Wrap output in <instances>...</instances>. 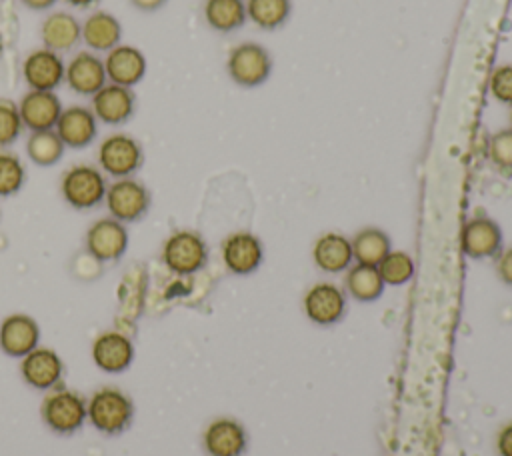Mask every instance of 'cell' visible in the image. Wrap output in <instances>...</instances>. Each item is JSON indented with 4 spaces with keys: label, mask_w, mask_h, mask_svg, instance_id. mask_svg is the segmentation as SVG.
<instances>
[{
    "label": "cell",
    "mask_w": 512,
    "mask_h": 456,
    "mask_svg": "<svg viewBox=\"0 0 512 456\" xmlns=\"http://www.w3.org/2000/svg\"><path fill=\"white\" fill-rule=\"evenodd\" d=\"M90 110L96 120L108 126L126 124L136 110V94L128 86L106 82L90 102Z\"/></svg>",
    "instance_id": "10"
},
{
    "label": "cell",
    "mask_w": 512,
    "mask_h": 456,
    "mask_svg": "<svg viewBox=\"0 0 512 456\" xmlns=\"http://www.w3.org/2000/svg\"><path fill=\"white\" fill-rule=\"evenodd\" d=\"M460 246L472 260L498 256L502 250V228L488 216H474L462 228Z\"/></svg>",
    "instance_id": "14"
},
{
    "label": "cell",
    "mask_w": 512,
    "mask_h": 456,
    "mask_svg": "<svg viewBox=\"0 0 512 456\" xmlns=\"http://www.w3.org/2000/svg\"><path fill=\"white\" fill-rule=\"evenodd\" d=\"M292 12L290 0H248L246 14L262 30L280 28Z\"/></svg>",
    "instance_id": "29"
},
{
    "label": "cell",
    "mask_w": 512,
    "mask_h": 456,
    "mask_svg": "<svg viewBox=\"0 0 512 456\" xmlns=\"http://www.w3.org/2000/svg\"><path fill=\"white\" fill-rule=\"evenodd\" d=\"M62 110H64L62 100L58 98L56 92L28 90L18 102V112H20L22 124L30 132L54 130Z\"/></svg>",
    "instance_id": "19"
},
{
    "label": "cell",
    "mask_w": 512,
    "mask_h": 456,
    "mask_svg": "<svg viewBox=\"0 0 512 456\" xmlns=\"http://www.w3.org/2000/svg\"><path fill=\"white\" fill-rule=\"evenodd\" d=\"M40 38L42 46L48 50L58 54L70 52L82 42V24L74 14L58 10L42 20Z\"/></svg>",
    "instance_id": "22"
},
{
    "label": "cell",
    "mask_w": 512,
    "mask_h": 456,
    "mask_svg": "<svg viewBox=\"0 0 512 456\" xmlns=\"http://www.w3.org/2000/svg\"><path fill=\"white\" fill-rule=\"evenodd\" d=\"M222 260L232 274L246 276L264 260V246L252 232H234L222 242Z\"/></svg>",
    "instance_id": "20"
},
{
    "label": "cell",
    "mask_w": 512,
    "mask_h": 456,
    "mask_svg": "<svg viewBox=\"0 0 512 456\" xmlns=\"http://www.w3.org/2000/svg\"><path fill=\"white\" fill-rule=\"evenodd\" d=\"M490 162L504 174H512V128L498 130L488 142Z\"/></svg>",
    "instance_id": "32"
},
{
    "label": "cell",
    "mask_w": 512,
    "mask_h": 456,
    "mask_svg": "<svg viewBox=\"0 0 512 456\" xmlns=\"http://www.w3.org/2000/svg\"><path fill=\"white\" fill-rule=\"evenodd\" d=\"M40 344V326L38 322L24 314H8L0 322V350L10 358H22Z\"/></svg>",
    "instance_id": "17"
},
{
    "label": "cell",
    "mask_w": 512,
    "mask_h": 456,
    "mask_svg": "<svg viewBox=\"0 0 512 456\" xmlns=\"http://www.w3.org/2000/svg\"><path fill=\"white\" fill-rule=\"evenodd\" d=\"M104 68L108 82L134 88L146 76L148 62L140 48L120 42L118 46L106 52Z\"/></svg>",
    "instance_id": "18"
},
{
    "label": "cell",
    "mask_w": 512,
    "mask_h": 456,
    "mask_svg": "<svg viewBox=\"0 0 512 456\" xmlns=\"http://www.w3.org/2000/svg\"><path fill=\"white\" fill-rule=\"evenodd\" d=\"M90 354L92 362L102 372L120 374L128 370L134 360V344L126 334L118 330H106L94 338Z\"/></svg>",
    "instance_id": "15"
},
{
    "label": "cell",
    "mask_w": 512,
    "mask_h": 456,
    "mask_svg": "<svg viewBox=\"0 0 512 456\" xmlns=\"http://www.w3.org/2000/svg\"><path fill=\"white\" fill-rule=\"evenodd\" d=\"M202 444L208 456H242L248 446V434L238 420L216 418L206 426Z\"/></svg>",
    "instance_id": "21"
},
{
    "label": "cell",
    "mask_w": 512,
    "mask_h": 456,
    "mask_svg": "<svg viewBox=\"0 0 512 456\" xmlns=\"http://www.w3.org/2000/svg\"><path fill=\"white\" fill-rule=\"evenodd\" d=\"M128 244L130 236L126 224L112 216L92 222L84 236L86 252L100 264L120 260L126 254Z\"/></svg>",
    "instance_id": "8"
},
{
    "label": "cell",
    "mask_w": 512,
    "mask_h": 456,
    "mask_svg": "<svg viewBox=\"0 0 512 456\" xmlns=\"http://www.w3.org/2000/svg\"><path fill=\"white\" fill-rule=\"evenodd\" d=\"M206 260H208V246L204 238L192 230L172 232L162 246L164 266L178 276H188L202 270Z\"/></svg>",
    "instance_id": "5"
},
{
    "label": "cell",
    "mask_w": 512,
    "mask_h": 456,
    "mask_svg": "<svg viewBox=\"0 0 512 456\" xmlns=\"http://www.w3.org/2000/svg\"><path fill=\"white\" fill-rule=\"evenodd\" d=\"M122 40L120 20L104 10H96L82 22V42L92 52H108Z\"/></svg>",
    "instance_id": "24"
},
{
    "label": "cell",
    "mask_w": 512,
    "mask_h": 456,
    "mask_svg": "<svg viewBox=\"0 0 512 456\" xmlns=\"http://www.w3.org/2000/svg\"><path fill=\"white\" fill-rule=\"evenodd\" d=\"M20 376L34 390H52L64 376V362L52 348L36 346L20 358Z\"/></svg>",
    "instance_id": "12"
},
{
    "label": "cell",
    "mask_w": 512,
    "mask_h": 456,
    "mask_svg": "<svg viewBox=\"0 0 512 456\" xmlns=\"http://www.w3.org/2000/svg\"><path fill=\"white\" fill-rule=\"evenodd\" d=\"M344 282H346V292L360 302H372L380 298L386 286L376 266L358 264V262L348 268Z\"/></svg>",
    "instance_id": "27"
},
{
    "label": "cell",
    "mask_w": 512,
    "mask_h": 456,
    "mask_svg": "<svg viewBox=\"0 0 512 456\" xmlns=\"http://www.w3.org/2000/svg\"><path fill=\"white\" fill-rule=\"evenodd\" d=\"M304 314L318 326H332L346 312V294L332 282L314 284L302 300Z\"/></svg>",
    "instance_id": "13"
},
{
    "label": "cell",
    "mask_w": 512,
    "mask_h": 456,
    "mask_svg": "<svg viewBox=\"0 0 512 456\" xmlns=\"http://www.w3.org/2000/svg\"><path fill=\"white\" fill-rule=\"evenodd\" d=\"M312 260L322 272L328 274L348 270L354 260L352 242L338 232H326L316 238L312 248Z\"/></svg>",
    "instance_id": "23"
},
{
    "label": "cell",
    "mask_w": 512,
    "mask_h": 456,
    "mask_svg": "<svg viewBox=\"0 0 512 456\" xmlns=\"http://www.w3.org/2000/svg\"><path fill=\"white\" fill-rule=\"evenodd\" d=\"M352 242V254L358 264H368V266H378L382 258L392 250L390 238L384 230L368 226L356 232V236L350 240Z\"/></svg>",
    "instance_id": "26"
},
{
    "label": "cell",
    "mask_w": 512,
    "mask_h": 456,
    "mask_svg": "<svg viewBox=\"0 0 512 456\" xmlns=\"http://www.w3.org/2000/svg\"><path fill=\"white\" fill-rule=\"evenodd\" d=\"M64 82L74 94L92 98L108 82L104 60L92 50L76 52L66 62Z\"/></svg>",
    "instance_id": "11"
},
{
    "label": "cell",
    "mask_w": 512,
    "mask_h": 456,
    "mask_svg": "<svg viewBox=\"0 0 512 456\" xmlns=\"http://www.w3.org/2000/svg\"><path fill=\"white\" fill-rule=\"evenodd\" d=\"M40 416L52 432L74 434L86 422V400L74 390L52 388L40 404Z\"/></svg>",
    "instance_id": "3"
},
{
    "label": "cell",
    "mask_w": 512,
    "mask_h": 456,
    "mask_svg": "<svg viewBox=\"0 0 512 456\" xmlns=\"http://www.w3.org/2000/svg\"><path fill=\"white\" fill-rule=\"evenodd\" d=\"M24 130L18 104L12 100L2 98L0 100V148L14 144Z\"/></svg>",
    "instance_id": "33"
},
{
    "label": "cell",
    "mask_w": 512,
    "mask_h": 456,
    "mask_svg": "<svg viewBox=\"0 0 512 456\" xmlns=\"http://www.w3.org/2000/svg\"><path fill=\"white\" fill-rule=\"evenodd\" d=\"M98 120L90 106L72 104L60 112V118L54 126L56 134L64 142L66 148L80 150L90 146L98 136Z\"/></svg>",
    "instance_id": "16"
},
{
    "label": "cell",
    "mask_w": 512,
    "mask_h": 456,
    "mask_svg": "<svg viewBox=\"0 0 512 456\" xmlns=\"http://www.w3.org/2000/svg\"><path fill=\"white\" fill-rule=\"evenodd\" d=\"M488 88L498 102L512 106V64L496 66L490 74Z\"/></svg>",
    "instance_id": "34"
},
{
    "label": "cell",
    "mask_w": 512,
    "mask_h": 456,
    "mask_svg": "<svg viewBox=\"0 0 512 456\" xmlns=\"http://www.w3.org/2000/svg\"><path fill=\"white\" fill-rule=\"evenodd\" d=\"M64 142L60 140V136L56 134V130H38V132H30L28 140H26V154L28 158L42 168L54 166L62 160L64 156Z\"/></svg>",
    "instance_id": "28"
},
{
    "label": "cell",
    "mask_w": 512,
    "mask_h": 456,
    "mask_svg": "<svg viewBox=\"0 0 512 456\" xmlns=\"http://www.w3.org/2000/svg\"><path fill=\"white\" fill-rule=\"evenodd\" d=\"M108 182L104 172L92 164H76L68 168L60 180V194L74 210H92L104 202Z\"/></svg>",
    "instance_id": "2"
},
{
    "label": "cell",
    "mask_w": 512,
    "mask_h": 456,
    "mask_svg": "<svg viewBox=\"0 0 512 456\" xmlns=\"http://www.w3.org/2000/svg\"><path fill=\"white\" fill-rule=\"evenodd\" d=\"M106 208L112 218L132 224L142 220L150 210V190L136 178H116L112 184H108L106 196H104Z\"/></svg>",
    "instance_id": "6"
},
{
    "label": "cell",
    "mask_w": 512,
    "mask_h": 456,
    "mask_svg": "<svg viewBox=\"0 0 512 456\" xmlns=\"http://www.w3.org/2000/svg\"><path fill=\"white\" fill-rule=\"evenodd\" d=\"M376 268L388 286H402L414 276V260L404 250H390Z\"/></svg>",
    "instance_id": "30"
},
{
    "label": "cell",
    "mask_w": 512,
    "mask_h": 456,
    "mask_svg": "<svg viewBox=\"0 0 512 456\" xmlns=\"http://www.w3.org/2000/svg\"><path fill=\"white\" fill-rule=\"evenodd\" d=\"M98 168L112 178L134 176L144 164V150L140 142L124 132L106 136L96 152Z\"/></svg>",
    "instance_id": "4"
},
{
    "label": "cell",
    "mask_w": 512,
    "mask_h": 456,
    "mask_svg": "<svg viewBox=\"0 0 512 456\" xmlns=\"http://www.w3.org/2000/svg\"><path fill=\"white\" fill-rule=\"evenodd\" d=\"M206 24L222 34L242 28L248 20L244 0H206L204 2Z\"/></svg>",
    "instance_id": "25"
},
{
    "label": "cell",
    "mask_w": 512,
    "mask_h": 456,
    "mask_svg": "<svg viewBox=\"0 0 512 456\" xmlns=\"http://www.w3.org/2000/svg\"><path fill=\"white\" fill-rule=\"evenodd\" d=\"M66 4L74 6V8H90L92 4H96L98 0H64Z\"/></svg>",
    "instance_id": "39"
},
{
    "label": "cell",
    "mask_w": 512,
    "mask_h": 456,
    "mask_svg": "<svg viewBox=\"0 0 512 456\" xmlns=\"http://www.w3.org/2000/svg\"><path fill=\"white\" fill-rule=\"evenodd\" d=\"M2 52H4V38H2V34H0V56H2Z\"/></svg>",
    "instance_id": "40"
},
{
    "label": "cell",
    "mask_w": 512,
    "mask_h": 456,
    "mask_svg": "<svg viewBox=\"0 0 512 456\" xmlns=\"http://www.w3.org/2000/svg\"><path fill=\"white\" fill-rule=\"evenodd\" d=\"M510 122H512V112H510Z\"/></svg>",
    "instance_id": "41"
},
{
    "label": "cell",
    "mask_w": 512,
    "mask_h": 456,
    "mask_svg": "<svg viewBox=\"0 0 512 456\" xmlns=\"http://www.w3.org/2000/svg\"><path fill=\"white\" fill-rule=\"evenodd\" d=\"M134 418V402L118 388L106 386L86 400V420L102 434L116 436L124 432Z\"/></svg>",
    "instance_id": "1"
},
{
    "label": "cell",
    "mask_w": 512,
    "mask_h": 456,
    "mask_svg": "<svg viewBox=\"0 0 512 456\" xmlns=\"http://www.w3.org/2000/svg\"><path fill=\"white\" fill-rule=\"evenodd\" d=\"M64 72L66 62L62 60V54L44 46L32 50L22 62V78L28 84V90L56 92L64 82Z\"/></svg>",
    "instance_id": "9"
},
{
    "label": "cell",
    "mask_w": 512,
    "mask_h": 456,
    "mask_svg": "<svg viewBox=\"0 0 512 456\" xmlns=\"http://www.w3.org/2000/svg\"><path fill=\"white\" fill-rule=\"evenodd\" d=\"M226 72L234 84L256 88L268 80L272 72V58L258 42H242L230 50Z\"/></svg>",
    "instance_id": "7"
},
{
    "label": "cell",
    "mask_w": 512,
    "mask_h": 456,
    "mask_svg": "<svg viewBox=\"0 0 512 456\" xmlns=\"http://www.w3.org/2000/svg\"><path fill=\"white\" fill-rule=\"evenodd\" d=\"M496 450L500 456H512V422L500 428L496 436Z\"/></svg>",
    "instance_id": "36"
},
{
    "label": "cell",
    "mask_w": 512,
    "mask_h": 456,
    "mask_svg": "<svg viewBox=\"0 0 512 456\" xmlns=\"http://www.w3.org/2000/svg\"><path fill=\"white\" fill-rule=\"evenodd\" d=\"M26 8H30V10H36V12H44V10H48V8H52L58 0H20Z\"/></svg>",
    "instance_id": "38"
},
{
    "label": "cell",
    "mask_w": 512,
    "mask_h": 456,
    "mask_svg": "<svg viewBox=\"0 0 512 456\" xmlns=\"http://www.w3.org/2000/svg\"><path fill=\"white\" fill-rule=\"evenodd\" d=\"M168 0H130V4L140 12H156L160 10Z\"/></svg>",
    "instance_id": "37"
},
{
    "label": "cell",
    "mask_w": 512,
    "mask_h": 456,
    "mask_svg": "<svg viewBox=\"0 0 512 456\" xmlns=\"http://www.w3.org/2000/svg\"><path fill=\"white\" fill-rule=\"evenodd\" d=\"M26 182V168L12 152H0V198L12 196L22 190Z\"/></svg>",
    "instance_id": "31"
},
{
    "label": "cell",
    "mask_w": 512,
    "mask_h": 456,
    "mask_svg": "<svg viewBox=\"0 0 512 456\" xmlns=\"http://www.w3.org/2000/svg\"><path fill=\"white\" fill-rule=\"evenodd\" d=\"M496 274L498 278L512 286V248H506V250H500L498 252V258H496Z\"/></svg>",
    "instance_id": "35"
}]
</instances>
